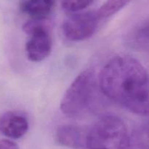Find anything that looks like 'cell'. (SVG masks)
I'll return each instance as SVG.
<instances>
[{"instance_id": "6", "label": "cell", "mask_w": 149, "mask_h": 149, "mask_svg": "<svg viewBox=\"0 0 149 149\" xmlns=\"http://www.w3.org/2000/svg\"><path fill=\"white\" fill-rule=\"evenodd\" d=\"M29 129L27 118L16 111H6L0 115V132L10 139H19Z\"/></svg>"}, {"instance_id": "2", "label": "cell", "mask_w": 149, "mask_h": 149, "mask_svg": "<svg viewBox=\"0 0 149 149\" xmlns=\"http://www.w3.org/2000/svg\"><path fill=\"white\" fill-rule=\"evenodd\" d=\"M97 79L92 70L80 73L65 91L61 99V111L69 117H79L91 110L97 92Z\"/></svg>"}, {"instance_id": "5", "label": "cell", "mask_w": 149, "mask_h": 149, "mask_svg": "<svg viewBox=\"0 0 149 149\" xmlns=\"http://www.w3.org/2000/svg\"><path fill=\"white\" fill-rule=\"evenodd\" d=\"M99 19L96 12L71 15L63 23V34L67 39L74 42L89 39L95 33Z\"/></svg>"}, {"instance_id": "11", "label": "cell", "mask_w": 149, "mask_h": 149, "mask_svg": "<svg viewBox=\"0 0 149 149\" xmlns=\"http://www.w3.org/2000/svg\"><path fill=\"white\" fill-rule=\"evenodd\" d=\"M132 0H107L98 9L96 13L100 18L111 17L120 11Z\"/></svg>"}, {"instance_id": "9", "label": "cell", "mask_w": 149, "mask_h": 149, "mask_svg": "<svg viewBox=\"0 0 149 149\" xmlns=\"http://www.w3.org/2000/svg\"><path fill=\"white\" fill-rule=\"evenodd\" d=\"M129 149H149V121L140 124L129 135Z\"/></svg>"}, {"instance_id": "7", "label": "cell", "mask_w": 149, "mask_h": 149, "mask_svg": "<svg viewBox=\"0 0 149 149\" xmlns=\"http://www.w3.org/2000/svg\"><path fill=\"white\" fill-rule=\"evenodd\" d=\"M89 129L74 125H64L56 131V140L59 144L71 148L86 147Z\"/></svg>"}, {"instance_id": "13", "label": "cell", "mask_w": 149, "mask_h": 149, "mask_svg": "<svg viewBox=\"0 0 149 149\" xmlns=\"http://www.w3.org/2000/svg\"><path fill=\"white\" fill-rule=\"evenodd\" d=\"M0 149H19V147L17 143L10 139H1Z\"/></svg>"}, {"instance_id": "8", "label": "cell", "mask_w": 149, "mask_h": 149, "mask_svg": "<svg viewBox=\"0 0 149 149\" xmlns=\"http://www.w3.org/2000/svg\"><path fill=\"white\" fill-rule=\"evenodd\" d=\"M54 0H28L21 4V10L31 19H47L53 8Z\"/></svg>"}, {"instance_id": "12", "label": "cell", "mask_w": 149, "mask_h": 149, "mask_svg": "<svg viewBox=\"0 0 149 149\" xmlns=\"http://www.w3.org/2000/svg\"><path fill=\"white\" fill-rule=\"evenodd\" d=\"M94 0H62L61 6L68 13H77L84 10L93 4Z\"/></svg>"}, {"instance_id": "1", "label": "cell", "mask_w": 149, "mask_h": 149, "mask_svg": "<svg viewBox=\"0 0 149 149\" xmlns=\"http://www.w3.org/2000/svg\"><path fill=\"white\" fill-rule=\"evenodd\" d=\"M99 87L109 99L130 112L149 115V74L142 64L130 56H114L103 67Z\"/></svg>"}, {"instance_id": "3", "label": "cell", "mask_w": 149, "mask_h": 149, "mask_svg": "<svg viewBox=\"0 0 149 149\" xmlns=\"http://www.w3.org/2000/svg\"><path fill=\"white\" fill-rule=\"evenodd\" d=\"M87 149H128L129 134L119 117L104 115L89 129Z\"/></svg>"}, {"instance_id": "10", "label": "cell", "mask_w": 149, "mask_h": 149, "mask_svg": "<svg viewBox=\"0 0 149 149\" xmlns=\"http://www.w3.org/2000/svg\"><path fill=\"white\" fill-rule=\"evenodd\" d=\"M132 39L137 48L149 53V19L136 28L132 34Z\"/></svg>"}, {"instance_id": "4", "label": "cell", "mask_w": 149, "mask_h": 149, "mask_svg": "<svg viewBox=\"0 0 149 149\" xmlns=\"http://www.w3.org/2000/svg\"><path fill=\"white\" fill-rule=\"evenodd\" d=\"M23 29L30 36L26 44L28 58L33 62H40L49 56L52 51V41L47 19H31L24 23Z\"/></svg>"}]
</instances>
